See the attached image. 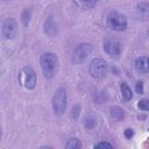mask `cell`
Instances as JSON below:
<instances>
[{
	"instance_id": "obj_18",
	"label": "cell",
	"mask_w": 149,
	"mask_h": 149,
	"mask_svg": "<svg viewBox=\"0 0 149 149\" xmlns=\"http://www.w3.org/2000/svg\"><path fill=\"white\" fill-rule=\"evenodd\" d=\"M86 127L88 128V129H91V128H93L94 126H95V122H94V119H92V118H88L87 120H86Z\"/></svg>"
},
{
	"instance_id": "obj_6",
	"label": "cell",
	"mask_w": 149,
	"mask_h": 149,
	"mask_svg": "<svg viewBox=\"0 0 149 149\" xmlns=\"http://www.w3.org/2000/svg\"><path fill=\"white\" fill-rule=\"evenodd\" d=\"M93 51V47L90 43H80L72 52V62L74 64H81Z\"/></svg>"
},
{
	"instance_id": "obj_22",
	"label": "cell",
	"mask_w": 149,
	"mask_h": 149,
	"mask_svg": "<svg viewBox=\"0 0 149 149\" xmlns=\"http://www.w3.org/2000/svg\"><path fill=\"white\" fill-rule=\"evenodd\" d=\"M148 35H149V31H148Z\"/></svg>"
},
{
	"instance_id": "obj_5",
	"label": "cell",
	"mask_w": 149,
	"mask_h": 149,
	"mask_svg": "<svg viewBox=\"0 0 149 149\" xmlns=\"http://www.w3.org/2000/svg\"><path fill=\"white\" fill-rule=\"evenodd\" d=\"M107 69H108L107 63L102 58H94L90 63V66H88L90 74L95 79L104 78L106 76V73H107Z\"/></svg>"
},
{
	"instance_id": "obj_16",
	"label": "cell",
	"mask_w": 149,
	"mask_h": 149,
	"mask_svg": "<svg viewBox=\"0 0 149 149\" xmlns=\"http://www.w3.org/2000/svg\"><path fill=\"white\" fill-rule=\"evenodd\" d=\"M137 107L141 109V111H149V100L148 99H142L139 101L137 104Z\"/></svg>"
},
{
	"instance_id": "obj_11",
	"label": "cell",
	"mask_w": 149,
	"mask_h": 149,
	"mask_svg": "<svg viewBox=\"0 0 149 149\" xmlns=\"http://www.w3.org/2000/svg\"><path fill=\"white\" fill-rule=\"evenodd\" d=\"M109 114H111V118L113 119V120H115V121H120V120H122L123 118H125V111H123V108H121V107H119V106H113V107H111V109H109Z\"/></svg>"
},
{
	"instance_id": "obj_21",
	"label": "cell",
	"mask_w": 149,
	"mask_h": 149,
	"mask_svg": "<svg viewBox=\"0 0 149 149\" xmlns=\"http://www.w3.org/2000/svg\"><path fill=\"white\" fill-rule=\"evenodd\" d=\"M3 1H8V0H3Z\"/></svg>"
},
{
	"instance_id": "obj_13",
	"label": "cell",
	"mask_w": 149,
	"mask_h": 149,
	"mask_svg": "<svg viewBox=\"0 0 149 149\" xmlns=\"http://www.w3.org/2000/svg\"><path fill=\"white\" fill-rule=\"evenodd\" d=\"M120 91H121V94H122V97H123V99L126 101H129L133 98L132 90H130V87L126 83H121L120 84Z\"/></svg>"
},
{
	"instance_id": "obj_1",
	"label": "cell",
	"mask_w": 149,
	"mask_h": 149,
	"mask_svg": "<svg viewBox=\"0 0 149 149\" xmlns=\"http://www.w3.org/2000/svg\"><path fill=\"white\" fill-rule=\"evenodd\" d=\"M40 63H41V68H42L44 77L52 78L57 70V65H58L57 56L52 52H44L42 54L40 58Z\"/></svg>"
},
{
	"instance_id": "obj_2",
	"label": "cell",
	"mask_w": 149,
	"mask_h": 149,
	"mask_svg": "<svg viewBox=\"0 0 149 149\" xmlns=\"http://www.w3.org/2000/svg\"><path fill=\"white\" fill-rule=\"evenodd\" d=\"M106 23H107L108 28H111L112 30L123 31L127 28V17L116 10H112L107 15Z\"/></svg>"
},
{
	"instance_id": "obj_3",
	"label": "cell",
	"mask_w": 149,
	"mask_h": 149,
	"mask_svg": "<svg viewBox=\"0 0 149 149\" xmlns=\"http://www.w3.org/2000/svg\"><path fill=\"white\" fill-rule=\"evenodd\" d=\"M19 81L24 88L33 90L36 86V73L34 69L30 66L22 68V70L19 73Z\"/></svg>"
},
{
	"instance_id": "obj_19",
	"label": "cell",
	"mask_w": 149,
	"mask_h": 149,
	"mask_svg": "<svg viewBox=\"0 0 149 149\" xmlns=\"http://www.w3.org/2000/svg\"><path fill=\"white\" fill-rule=\"evenodd\" d=\"M102 147H105V148H113V146L111 143H108V142H100V143L95 144V148H102Z\"/></svg>"
},
{
	"instance_id": "obj_4",
	"label": "cell",
	"mask_w": 149,
	"mask_h": 149,
	"mask_svg": "<svg viewBox=\"0 0 149 149\" xmlns=\"http://www.w3.org/2000/svg\"><path fill=\"white\" fill-rule=\"evenodd\" d=\"M66 102H68L66 90L63 88V87L56 90V92L52 97V108H54V112L57 115H62L65 112Z\"/></svg>"
},
{
	"instance_id": "obj_15",
	"label": "cell",
	"mask_w": 149,
	"mask_h": 149,
	"mask_svg": "<svg viewBox=\"0 0 149 149\" xmlns=\"http://www.w3.org/2000/svg\"><path fill=\"white\" fill-rule=\"evenodd\" d=\"M94 94L99 97V98H95V99H94V101H95L97 104H104V102L107 100V95L105 94V92H95Z\"/></svg>"
},
{
	"instance_id": "obj_9",
	"label": "cell",
	"mask_w": 149,
	"mask_h": 149,
	"mask_svg": "<svg viewBox=\"0 0 149 149\" xmlns=\"http://www.w3.org/2000/svg\"><path fill=\"white\" fill-rule=\"evenodd\" d=\"M135 14L139 20L147 21L149 20V2H140L136 5Z\"/></svg>"
},
{
	"instance_id": "obj_7",
	"label": "cell",
	"mask_w": 149,
	"mask_h": 149,
	"mask_svg": "<svg viewBox=\"0 0 149 149\" xmlns=\"http://www.w3.org/2000/svg\"><path fill=\"white\" fill-rule=\"evenodd\" d=\"M17 35V23L13 17H7L2 22V36L6 40H13Z\"/></svg>"
},
{
	"instance_id": "obj_17",
	"label": "cell",
	"mask_w": 149,
	"mask_h": 149,
	"mask_svg": "<svg viewBox=\"0 0 149 149\" xmlns=\"http://www.w3.org/2000/svg\"><path fill=\"white\" fill-rule=\"evenodd\" d=\"M135 90L139 94H143V83L142 81H137L136 83V86H135Z\"/></svg>"
},
{
	"instance_id": "obj_12",
	"label": "cell",
	"mask_w": 149,
	"mask_h": 149,
	"mask_svg": "<svg viewBox=\"0 0 149 149\" xmlns=\"http://www.w3.org/2000/svg\"><path fill=\"white\" fill-rule=\"evenodd\" d=\"M74 2L80 9L87 10V9H91L95 6L97 0H74Z\"/></svg>"
},
{
	"instance_id": "obj_14",
	"label": "cell",
	"mask_w": 149,
	"mask_h": 149,
	"mask_svg": "<svg viewBox=\"0 0 149 149\" xmlns=\"http://www.w3.org/2000/svg\"><path fill=\"white\" fill-rule=\"evenodd\" d=\"M80 147H81V143L77 137H71L65 143V148L66 149H79Z\"/></svg>"
},
{
	"instance_id": "obj_8",
	"label": "cell",
	"mask_w": 149,
	"mask_h": 149,
	"mask_svg": "<svg viewBox=\"0 0 149 149\" xmlns=\"http://www.w3.org/2000/svg\"><path fill=\"white\" fill-rule=\"evenodd\" d=\"M104 49L105 51L111 55V56H118L121 54V43L119 42V40H116L115 37H106L104 40Z\"/></svg>"
},
{
	"instance_id": "obj_20",
	"label": "cell",
	"mask_w": 149,
	"mask_h": 149,
	"mask_svg": "<svg viewBox=\"0 0 149 149\" xmlns=\"http://www.w3.org/2000/svg\"><path fill=\"white\" fill-rule=\"evenodd\" d=\"M133 135H134V132H133V129H130V128H127V129L125 130V136H126V139H130V137H133Z\"/></svg>"
},
{
	"instance_id": "obj_10",
	"label": "cell",
	"mask_w": 149,
	"mask_h": 149,
	"mask_svg": "<svg viewBox=\"0 0 149 149\" xmlns=\"http://www.w3.org/2000/svg\"><path fill=\"white\" fill-rule=\"evenodd\" d=\"M135 69L140 73H147L149 72V57L148 56H141L135 61Z\"/></svg>"
}]
</instances>
